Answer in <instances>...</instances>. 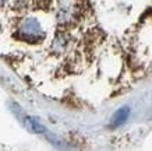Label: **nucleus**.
<instances>
[{"label":"nucleus","instance_id":"1","mask_svg":"<svg viewBox=\"0 0 152 151\" xmlns=\"http://www.w3.org/2000/svg\"><path fill=\"white\" fill-rule=\"evenodd\" d=\"M130 115V108L129 106H121L119 109L116 110L113 116H112V127H117V126H121V124L126 123V120L129 119Z\"/></svg>","mask_w":152,"mask_h":151},{"label":"nucleus","instance_id":"2","mask_svg":"<svg viewBox=\"0 0 152 151\" xmlns=\"http://www.w3.org/2000/svg\"><path fill=\"white\" fill-rule=\"evenodd\" d=\"M23 123L24 126L28 129V130H31L34 133H45L46 132V127L43 126L42 123H39L35 118H31V116H23Z\"/></svg>","mask_w":152,"mask_h":151}]
</instances>
